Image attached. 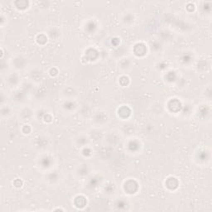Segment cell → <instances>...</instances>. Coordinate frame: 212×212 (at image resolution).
Here are the masks:
<instances>
[{
	"instance_id": "cell-1",
	"label": "cell",
	"mask_w": 212,
	"mask_h": 212,
	"mask_svg": "<svg viewBox=\"0 0 212 212\" xmlns=\"http://www.w3.org/2000/svg\"><path fill=\"white\" fill-rule=\"evenodd\" d=\"M108 120V117L104 112H98L95 114L93 118V122L98 126H103Z\"/></svg>"
},
{
	"instance_id": "cell-2",
	"label": "cell",
	"mask_w": 212,
	"mask_h": 212,
	"mask_svg": "<svg viewBox=\"0 0 212 212\" xmlns=\"http://www.w3.org/2000/svg\"><path fill=\"white\" fill-rule=\"evenodd\" d=\"M62 94L68 99H72V98L76 97L77 93L73 87H66L62 91Z\"/></svg>"
},
{
	"instance_id": "cell-3",
	"label": "cell",
	"mask_w": 212,
	"mask_h": 212,
	"mask_svg": "<svg viewBox=\"0 0 212 212\" xmlns=\"http://www.w3.org/2000/svg\"><path fill=\"white\" fill-rule=\"evenodd\" d=\"M62 108L66 111L68 112H72L76 109V104L72 100V99H67L66 101H65L62 104Z\"/></svg>"
},
{
	"instance_id": "cell-4",
	"label": "cell",
	"mask_w": 212,
	"mask_h": 212,
	"mask_svg": "<svg viewBox=\"0 0 212 212\" xmlns=\"http://www.w3.org/2000/svg\"><path fill=\"white\" fill-rule=\"evenodd\" d=\"M122 22L125 25L129 26V25H131L134 22V16L131 13H127L126 14H124V17H123Z\"/></svg>"
},
{
	"instance_id": "cell-5",
	"label": "cell",
	"mask_w": 212,
	"mask_h": 212,
	"mask_svg": "<svg viewBox=\"0 0 212 212\" xmlns=\"http://www.w3.org/2000/svg\"><path fill=\"white\" fill-rule=\"evenodd\" d=\"M76 143L77 146L85 147L89 143V139L85 135H80L76 139Z\"/></svg>"
},
{
	"instance_id": "cell-6",
	"label": "cell",
	"mask_w": 212,
	"mask_h": 212,
	"mask_svg": "<svg viewBox=\"0 0 212 212\" xmlns=\"http://www.w3.org/2000/svg\"><path fill=\"white\" fill-rule=\"evenodd\" d=\"M90 170H89V167L86 164H83V165L80 166L78 169V175L80 176V177H85L86 175L89 173Z\"/></svg>"
},
{
	"instance_id": "cell-7",
	"label": "cell",
	"mask_w": 212,
	"mask_h": 212,
	"mask_svg": "<svg viewBox=\"0 0 212 212\" xmlns=\"http://www.w3.org/2000/svg\"><path fill=\"white\" fill-rule=\"evenodd\" d=\"M42 160H41V165H42V167H50L49 165H51V163H52V158H50L48 156H44L43 158H41Z\"/></svg>"
},
{
	"instance_id": "cell-8",
	"label": "cell",
	"mask_w": 212,
	"mask_h": 212,
	"mask_svg": "<svg viewBox=\"0 0 212 212\" xmlns=\"http://www.w3.org/2000/svg\"><path fill=\"white\" fill-rule=\"evenodd\" d=\"M58 178H59V175L57 174V172H54L48 175V178H47V180H48L50 182H52V183H55V182H57V181H58Z\"/></svg>"
},
{
	"instance_id": "cell-9",
	"label": "cell",
	"mask_w": 212,
	"mask_h": 212,
	"mask_svg": "<svg viewBox=\"0 0 212 212\" xmlns=\"http://www.w3.org/2000/svg\"><path fill=\"white\" fill-rule=\"evenodd\" d=\"M91 27H96V24H95V23H94V21L88 22L87 24H86V26H85V31L87 30L89 33H92V32H94V29L92 28Z\"/></svg>"
}]
</instances>
